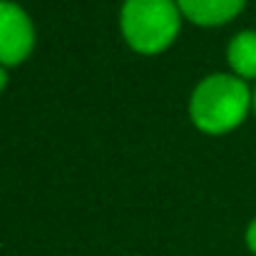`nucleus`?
<instances>
[{"instance_id": "1", "label": "nucleus", "mask_w": 256, "mask_h": 256, "mask_svg": "<svg viewBox=\"0 0 256 256\" xmlns=\"http://www.w3.org/2000/svg\"><path fill=\"white\" fill-rule=\"evenodd\" d=\"M252 104L249 87L232 75H212L192 94V120L209 134H222L244 122Z\"/></svg>"}, {"instance_id": "2", "label": "nucleus", "mask_w": 256, "mask_h": 256, "mask_svg": "<svg viewBox=\"0 0 256 256\" xmlns=\"http://www.w3.org/2000/svg\"><path fill=\"white\" fill-rule=\"evenodd\" d=\"M179 30V8L172 0H127L122 8V32L144 55L160 52Z\"/></svg>"}, {"instance_id": "3", "label": "nucleus", "mask_w": 256, "mask_h": 256, "mask_svg": "<svg viewBox=\"0 0 256 256\" xmlns=\"http://www.w3.org/2000/svg\"><path fill=\"white\" fill-rule=\"evenodd\" d=\"M35 32L25 10L10 0H0V65H18L32 50Z\"/></svg>"}, {"instance_id": "4", "label": "nucleus", "mask_w": 256, "mask_h": 256, "mask_svg": "<svg viewBox=\"0 0 256 256\" xmlns=\"http://www.w3.org/2000/svg\"><path fill=\"white\" fill-rule=\"evenodd\" d=\"M246 0H176L179 10L196 25H222L239 15Z\"/></svg>"}, {"instance_id": "5", "label": "nucleus", "mask_w": 256, "mask_h": 256, "mask_svg": "<svg viewBox=\"0 0 256 256\" xmlns=\"http://www.w3.org/2000/svg\"><path fill=\"white\" fill-rule=\"evenodd\" d=\"M229 65L239 78H256V32L244 30L229 42Z\"/></svg>"}, {"instance_id": "6", "label": "nucleus", "mask_w": 256, "mask_h": 256, "mask_svg": "<svg viewBox=\"0 0 256 256\" xmlns=\"http://www.w3.org/2000/svg\"><path fill=\"white\" fill-rule=\"evenodd\" d=\"M246 244H249V249L256 254V219L249 224V229H246Z\"/></svg>"}, {"instance_id": "7", "label": "nucleus", "mask_w": 256, "mask_h": 256, "mask_svg": "<svg viewBox=\"0 0 256 256\" xmlns=\"http://www.w3.org/2000/svg\"><path fill=\"white\" fill-rule=\"evenodd\" d=\"M5 80H8V75H5V70H2V68H0V90H2V87H5Z\"/></svg>"}, {"instance_id": "8", "label": "nucleus", "mask_w": 256, "mask_h": 256, "mask_svg": "<svg viewBox=\"0 0 256 256\" xmlns=\"http://www.w3.org/2000/svg\"><path fill=\"white\" fill-rule=\"evenodd\" d=\"M254 110H256V92H254Z\"/></svg>"}]
</instances>
